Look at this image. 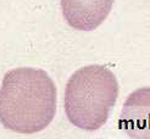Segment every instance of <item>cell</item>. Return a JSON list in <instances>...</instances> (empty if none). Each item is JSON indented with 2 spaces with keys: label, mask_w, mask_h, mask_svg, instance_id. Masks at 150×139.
<instances>
[{
  "label": "cell",
  "mask_w": 150,
  "mask_h": 139,
  "mask_svg": "<svg viewBox=\"0 0 150 139\" xmlns=\"http://www.w3.org/2000/svg\"><path fill=\"white\" fill-rule=\"evenodd\" d=\"M118 97V82L101 65L84 66L71 76L65 90L69 121L84 131H96L106 123Z\"/></svg>",
  "instance_id": "2"
},
{
  "label": "cell",
  "mask_w": 150,
  "mask_h": 139,
  "mask_svg": "<svg viewBox=\"0 0 150 139\" xmlns=\"http://www.w3.org/2000/svg\"><path fill=\"white\" fill-rule=\"evenodd\" d=\"M120 127L134 139H150V87L131 93L122 107Z\"/></svg>",
  "instance_id": "3"
},
{
  "label": "cell",
  "mask_w": 150,
  "mask_h": 139,
  "mask_svg": "<svg viewBox=\"0 0 150 139\" xmlns=\"http://www.w3.org/2000/svg\"><path fill=\"white\" fill-rule=\"evenodd\" d=\"M115 0H61L62 15L72 28L94 31L109 16Z\"/></svg>",
  "instance_id": "4"
},
{
  "label": "cell",
  "mask_w": 150,
  "mask_h": 139,
  "mask_svg": "<svg viewBox=\"0 0 150 139\" xmlns=\"http://www.w3.org/2000/svg\"><path fill=\"white\" fill-rule=\"evenodd\" d=\"M56 87L45 71L11 70L0 88V122L16 133L33 134L47 128L56 114Z\"/></svg>",
  "instance_id": "1"
}]
</instances>
